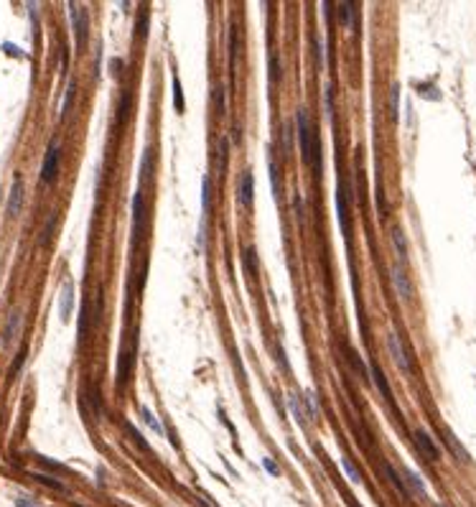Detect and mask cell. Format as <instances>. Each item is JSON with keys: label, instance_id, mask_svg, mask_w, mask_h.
Instances as JSON below:
<instances>
[{"label": "cell", "instance_id": "6da1fadb", "mask_svg": "<svg viewBox=\"0 0 476 507\" xmlns=\"http://www.w3.org/2000/svg\"><path fill=\"white\" fill-rule=\"evenodd\" d=\"M296 128H298V143H301V155L306 163H316V150H319V140L311 130V120L306 107H298L296 112Z\"/></svg>", "mask_w": 476, "mask_h": 507}, {"label": "cell", "instance_id": "7a4b0ae2", "mask_svg": "<svg viewBox=\"0 0 476 507\" xmlns=\"http://www.w3.org/2000/svg\"><path fill=\"white\" fill-rule=\"evenodd\" d=\"M148 232V207H145V197L138 189L133 197V235L135 237H145Z\"/></svg>", "mask_w": 476, "mask_h": 507}, {"label": "cell", "instance_id": "3957f363", "mask_svg": "<svg viewBox=\"0 0 476 507\" xmlns=\"http://www.w3.org/2000/svg\"><path fill=\"white\" fill-rule=\"evenodd\" d=\"M69 18H72V28H74V39H77V49L82 51L84 44H87V28H89V21H87V11L82 6H69Z\"/></svg>", "mask_w": 476, "mask_h": 507}, {"label": "cell", "instance_id": "277c9868", "mask_svg": "<svg viewBox=\"0 0 476 507\" xmlns=\"http://www.w3.org/2000/svg\"><path fill=\"white\" fill-rule=\"evenodd\" d=\"M336 219H339V227H341L344 237H349V232H352V217H349V192H346V184L336 186Z\"/></svg>", "mask_w": 476, "mask_h": 507}, {"label": "cell", "instance_id": "5b68a950", "mask_svg": "<svg viewBox=\"0 0 476 507\" xmlns=\"http://www.w3.org/2000/svg\"><path fill=\"white\" fill-rule=\"evenodd\" d=\"M387 347H390V355H392V360H395V365L400 367V372L402 375H410V360H407V352H405V347H402V342H400V336L395 334V331H390L387 334Z\"/></svg>", "mask_w": 476, "mask_h": 507}, {"label": "cell", "instance_id": "8992f818", "mask_svg": "<svg viewBox=\"0 0 476 507\" xmlns=\"http://www.w3.org/2000/svg\"><path fill=\"white\" fill-rule=\"evenodd\" d=\"M56 171H59V148L56 143L49 145L46 155H44V166H41V181L44 184H51L56 179Z\"/></svg>", "mask_w": 476, "mask_h": 507}, {"label": "cell", "instance_id": "52a82bcc", "mask_svg": "<svg viewBox=\"0 0 476 507\" xmlns=\"http://www.w3.org/2000/svg\"><path fill=\"white\" fill-rule=\"evenodd\" d=\"M412 441H415L418 451H420V454H423L428 461H438V459H440V451H438V446L433 443V438L428 436V431L418 428V431L412 433Z\"/></svg>", "mask_w": 476, "mask_h": 507}, {"label": "cell", "instance_id": "ba28073f", "mask_svg": "<svg viewBox=\"0 0 476 507\" xmlns=\"http://www.w3.org/2000/svg\"><path fill=\"white\" fill-rule=\"evenodd\" d=\"M252 197H255V184H252V171H242L240 184H237V202H240L245 209L252 207Z\"/></svg>", "mask_w": 476, "mask_h": 507}, {"label": "cell", "instance_id": "9c48e42d", "mask_svg": "<svg viewBox=\"0 0 476 507\" xmlns=\"http://www.w3.org/2000/svg\"><path fill=\"white\" fill-rule=\"evenodd\" d=\"M21 207H23V179L16 176L13 179V186L8 192V217H18L21 214Z\"/></svg>", "mask_w": 476, "mask_h": 507}, {"label": "cell", "instance_id": "30bf717a", "mask_svg": "<svg viewBox=\"0 0 476 507\" xmlns=\"http://www.w3.org/2000/svg\"><path fill=\"white\" fill-rule=\"evenodd\" d=\"M390 275H392V286H395V291H397V296L400 298H410L412 296V286H410V278H407V273H405V268H400V265H395L392 270H390Z\"/></svg>", "mask_w": 476, "mask_h": 507}, {"label": "cell", "instance_id": "8fae6325", "mask_svg": "<svg viewBox=\"0 0 476 507\" xmlns=\"http://www.w3.org/2000/svg\"><path fill=\"white\" fill-rule=\"evenodd\" d=\"M72 308H74V286H72V280H67V283L61 286V296H59V313H61V321H69Z\"/></svg>", "mask_w": 476, "mask_h": 507}, {"label": "cell", "instance_id": "7c38bea8", "mask_svg": "<svg viewBox=\"0 0 476 507\" xmlns=\"http://www.w3.org/2000/svg\"><path fill=\"white\" fill-rule=\"evenodd\" d=\"M443 441H446V446L451 449V454H453V456H456L458 461H463V464H466V461H471L468 451L463 449V443H461V441L456 438V433H453L451 428H443Z\"/></svg>", "mask_w": 476, "mask_h": 507}, {"label": "cell", "instance_id": "4fadbf2b", "mask_svg": "<svg viewBox=\"0 0 476 507\" xmlns=\"http://www.w3.org/2000/svg\"><path fill=\"white\" fill-rule=\"evenodd\" d=\"M369 375H372V380H374V385H377V390H379V395L392 405V388H390V383H387V377H385V372L377 367V365H372L369 367Z\"/></svg>", "mask_w": 476, "mask_h": 507}, {"label": "cell", "instance_id": "5bb4252c", "mask_svg": "<svg viewBox=\"0 0 476 507\" xmlns=\"http://www.w3.org/2000/svg\"><path fill=\"white\" fill-rule=\"evenodd\" d=\"M288 408H291V416L296 418L298 426H306V423H308V410L303 408L298 393H291V395H288Z\"/></svg>", "mask_w": 476, "mask_h": 507}, {"label": "cell", "instance_id": "9a60e30c", "mask_svg": "<svg viewBox=\"0 0 476 507\" xmlns=\"http://www.w3.org/2000/svg\"><path fill=\"white\" fill-rule=\"evenodd\" d=\"M402 479H405V484H407V489H410V494H418L420 499H425L428 497V489H425V484H423V479L415 474V471H410V469H405L402 471Z\"/></svg>", "mask_w": 476, "mask_h": 507}, {"label": "cell", "instance_id": "2e32d148", "mask_svg": "<svg viewBox=\"0 0 476 507\" xmlns=\"http://www.w3.org/2000/svg\"><path fill=\"white\" fill-rule=\"evenodd\" d=\"M385 474H387V479L392 482V487H395V489L400 492V497H405V499H407V497H410V489H407L405 479L400 477V471H397V469H395L392 464H385Z\"/></svg>", "mask_w": 476, "mask_h": 507}, {"label": "cell", "instance_id": "e0dca14e", "mask_svg": "<svg viewBox=\"0 0 476 507\" xmlns=\"http://www.w3.org/2000/svg\"><path fill=\"white\" fill-rule=\"evenodd\" d=\"M336 13H339V21H341L344 28H354V18H357L354 3H339V6H336Z\"/></svg>", "mask_w": 476, "mask_h": 507}, {"label": "cell", "instance_id": "ac0fdd59", "mask_svg": "<svg viewBox=\"0 0 476 507\" xmlns=\"http://www.w3.org/2000/svg\"><path fill=\"white\" fill-rule=\"evenodd\" d=\"M133 365H135V352H133V350H125V352L120 355V367H117V380H120V383L128 380Z\"/></svg>", "mask_w": 476, "mask_h": 507}, {"label": "cell", "instance_id": "d6986e66", "mask_svg": "<svg viewBox=\"0 0 476 507\" xmlns=\"http://www.w3.org/2000/svg\"><path fill=\"white\" fill-rule=\"evenodd\" d=\"M18 329H21V313L13 311V313L8 316V321H6V329H3V342H13L16 334H18Z\"/></svg>", "mask_w": 476, "mask_h": 507}, {"label": "cell", "instance_id": "ffe728a7", "mask_svg": "<svg viewBox=\"0 0 476 507\" xmlns=\"http://www.w3.org/2000/svg\"><path fill=\"white\" fill-rule=\"evenodd\" d=\"M173 105H176V112L183 115L186 112V100H183V89H181V79L178 74L173 72Z\"/></svg>", "mask_w": 476, "mask_h": 507}, {"label": "cell", "instance_id": "44dd1931", "mask_svg": "<svg viewBox=\"0 0 476 507\" xmlns=\"http://www.w3.org/2000/svg\"><path fill=\"white\" fill-rule=\"evenodd\" d=\"M140 413H143V421L155 431V436H166V428H163V423H161V418L150 410V408H140Z\"/></svg>", "mask_w": 476, "mask_h": 507}, {"label": "cell", "instance_id": "7402d4cb", "mask_svg": "<svg viewBox=\"0 0 476 507\" xmlns=\"http://www.w3.org/2000/svg\"><path fill=\"white\" fill-rule=\"evenodd\" d=\"M125 431H128V436H130V441L138 446V451H143V454H150V446H148V441L140 436V431L135 428V426H130V423H125Z\"/></svg>", "mask_w": 476, "mask_h": 507}, {"label": "cell", "instance_id": "603a6c76", "mask_svg": "<svg viewBox=\"0 0 476 507\" xmlns=\"http://www.w3.org/2000/svg\"><path fill=\"white\" fill-rule=\"evenodd\" d=\"M392 245H395V250H397L400 260H405V258H407V242H405V232H402L400 227H395V230H392Z\"/></svg>", "mask_w": 476, "mask_h": 507}, {"label": "cell", "instance_id": "cb8c5ba5", "mask_svg": "<svg viewBox=\"0 0 476 507\" xmlns=\"http://www.w3.org/2000/svg\"><path fill=\"white\" fill-rule=\"evenodd\" d=\"M390 115H392L395 122L400 120V84H395L392 92H390Z\"/></svg>", "mask_w": 476, "mask_h": 507}, {"label": "cell", "instance_id": "d4e9b609", "mask_svg": "<svg viewBox=\"0 0 476 507\" xmlns=\"http://www.w3.org/2000/svg\"><path fill=\"white\" fill-rule=\"evenodd\" d=\"M209 207H211V179L204 176L201 179V209L209 212Z\"/></svg>", "mask_w": 476, "mask_h": 507}, {"label": "cell", "instance_id": "484cf974", "mask_svg": "<svg viewBox=\"0 0 476 507\" xmlns=\"http://www.w3.org/2000/svg\"><path fill=\"white\" fill-rule=\"evenodd\" d=\"M211 100H214V110L221 115V112H224V107H227V100H224V87H221V84H216V87L211 89Z\"/></svg>", "mask_w": 476, "mask_h": 507}, {"label": "cell", "instance_id": "4316f807", "mask_svg": "<svg viewBox=\"0 0 476 507\" xmlns=\"http://www.w3.org/2000/svg\"><path fill=\"white\" fill-rule=\"evenodd\" d=\"M349 362H352V367H354V372L362 377V380H367V375H369V370H367V365L362 362V357L357 355V352H349Z\"/></svg>", "mask_w": 476, "mask_h": 507}, {"label": "cell", "instance_id": "83f0119b", "mask_svg": "<svg viewBox=\"0 0 476 507\" xmlns=\"http://www.w3.org/2000/svg\"><path fill=\"white\" fill-rule=\"evenodd\" d=\"M341 466H344V471H346V477H349V482H362V474H359V469L352 464V459L349 456H341Z\"/></svg>", "mask_w": 476, "mask_h": 507}, {"label": "cell", "instance_id": "f1b7e54d", "mask_svg": "<svg viewBox=\"0 0 476 507\" xmlns=\"http://www.w3.org/2000/svg\"><path fill=\"white\" fill-rule=\"evenodd\" d=\"M34 477H36L41 484H46V487H51V489H56V492H64V489H67L59 479H54V477H49V474H34Z\"/></svg>", "mask_w": 476, "mask_h": 507}, {"label": "cell", "instance_id": "f546056e", "mask_svg": "<svg viewBox=\"0 0 476 507\" xmlns=\"http://www.w3.org/2000/svg\"><path fill=\"white\" fill-rule=\"evenodd\" d=\"M255 255H258V252H255L252 247H247V250H245V268H247V273H250V275H255V273H258V260H255Z\"/></svg>", "mask_w": 476, "mask_h": 507}, {"label": "cell", "instance_id": "4dcf8cb0", "mask_svg": "<svg viewBox=\"0 0 476 507\" xmlns=\"http://www.w3.org/2000/svg\"><path fill=\"white\" fill-rule=\"evenodd\" d=\"M74 89H77V84H74V82H69V87H67V94H64V102H61V117H64L67 112H69V105H72Z\"/></svg>", "mask_w": 476, "mask_h": 507}, {"label": "cell", "instance_id": "1f68e13d", "mask_svg": "<svg viewBox=\"0 0 476 507\" xmlns=\"http://www.w3.org/2000/svg\"><path fill=\"white\" fill-rule=\"evenodd\" d=\"M153 174V153L148 150L145 155H143V179H148Z\"/></svg>", "mask_w": 476, "mask_h": 507}, {"label": "cell", "instance_id": "d6a6232c", "mask_svg": "<svg viewBox=\"0 0 476 507\" xmlns=\"http://www.w3.org/2000/svg\"><path fill=\"white\" fill-rule=\"evenodd\" d=\"M234 56H237V34H234V28L229 31V64L234 67Z\"/></svg>", "mask_w": 476, "mask_h": 507}, {"label": "cell", "instance_id": "836d02e7", "mask_svg": "<svg viewBox=\"0 0 476 507\" xmlns=\"http://www.w3.org/2000/svg\"><path fill=\"white\" fill-rule=\"evenodd\" d=\"M306 400H308V421L319 416V405H316V395L313 393H306Z\"/></svg>", "mask_w": 476, "mask_h": 507}, {"label": "cell", "instance_id": "e575fe53", "mask_svg": "<svg viewBox=\"0 0 476 507\" xmlns=\"http://www.w3.org/2000/svg\"><path fill=\"white\" fill-rule=\"evenodd\" d=\"M138 31H140V36H143V39L148 36V8H143V11H140V23H138Z\"/></svg>", "mask_w": 476, "mask_h": 507}, {"label": "cell", "instance_id": "d590c367", "mask_svg": "<svg viewBox=\"0 0 476 507\" xmlns=\"http://www.w3.org/2000/svg\"><path fill=\"white\" fill-rule=\"evenodd\" d=\"M280 77V61L275 59V54H270V82H275Z\"/></svg>", "mask_w": 476, "mask_h": 507}, {"label": "cell", "instance_id": "8d00e7d4", "mask_svg": "<svg viewBox=\"0 0 476 507\" xmlns=\"http://www.w3.org/2000/svg\"><path fill=\"white\" fill-rule=\"evenodd\" d=\"M128 107H130V94H122V102H120V125L125 122V117H128Z\"/></svg>", "mask_w": 476, "mask_h": 507}, {"label": "cell", "instance_id": "74e56055", "mask_svg": "<svg viewBox=\"0 0 476 507\" xmlns=\"http://www.w3.org/2000/svg\"><path fill=\"white\" fill-rule=\"evenodd\" d=\"M263 466H265V469H268L273 477H278V474H280V469H278V464H275L273 459H263Z\"/></svg>", "mask_w": 476, "mask_h": 507}, {"label": "cell", "instance_id": "f35d334b", "mask_svg": "<svg viewBox=\"0 0 476 507\" xmlns=\"http://www.w3.org/2000/svg\"><path fill=\"white\" fill-rule=\"evenodd\" d=\"M293 204H296V214H298V217H303V199H301V194H296V197H293Z\"/></svg>", "mask_w": 476, "mask_h": 507}, {"label": "cell", "instance_id": "ab89813d", "mask_svg": "<svg viewBox=\"0 0 476 507\" xmlns=\"http://www.w3.org/2000/svg\"><path fill=\"white\" fill-rule=\"evenodd\" d=\"M16 504H18V507H39L34 499H26V497H18V499H16Z\"/></svg>", "mask_w": 476, "mask_h": 507}, {"label": "cell", "instance_id": "60d3db41", "mask_svg": "<svg viewBox=\"0 0 476 507\" xmlns=\"http://www.w3.org/2000/svg\"><path fill=\"white\" fill-rule=\"evenodd\" d=\"M316 59H319V67L324 64V44L321 41H316Z\"/></svg>", "mask_w": 476, "mask_h": 507}, {"label": "cell", "instance_id": "b9f144b4", "mask_svg": "<svg viewBox=\"0 0 476 507\" xmlns=\"http://www.w3.org/2000/svg\"><path fill=\"white\" fill-rule=\"evenodd\" d=\"M326 110H329V115L334 112V102H331V87H326Z\"/></svg>", "mask_w": 476, "mask_h": 507}, {"label": "cell", "instance_id": "7bdbcfd3", "mask_svg": "<svg viewBox=\"0 0 476 507\" xmlns=\"http://www.w3.org/2000/svg\"><path fill=\"white\" fill-rule=\"evenodd\" d=\"M232 140H234V143H240V128H237V125L232 128Z\"/></svg>", "mask_w": 476, "mask_h": 507}, {"label": "cell", "instance_id": "ee69618b", "mask_svg": "<svg viewBox=\"0 0 476 507\" xmlns=\"http://www.w3.org/2000/svg\"><path fill=\"white\" fill-rule=\"evenodd\" d=\"M438 507H446V504H438Z\"/></svg>", "mask_w": 476, "mask_h": 507}]
</instances>
